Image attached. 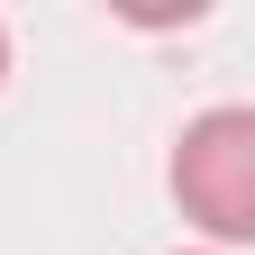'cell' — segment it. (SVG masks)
<instances>
[{"label":"cell","mask_w":255,"mask_h":255,"mask_svg":"<svg viewBox=\"0 0 255 255\" xmlns=\"http://www.w3.org/2000/svg\"><path fill=\"white\" fill-rule=\"evenodd\" d=\"M173 191L210 237H255V110H210L182 128L173 155Z\"/></svg>","instance_id":"6da1fadb"},{"label":"cell","mask_w":255,"mask_h":255,"mask_svg":"<svg viewBox=\"0 0 255 255\" xmlns=\"http://www.w3.org/2000/svg\"><path fill=\"white\" fill-rule=\"evenodd\" d=\"M0 73H9V37H0Z\"/></svg>","instance_id":"7a4b0ae2"}]
</instances>
